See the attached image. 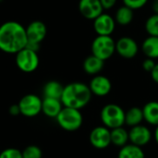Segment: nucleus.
<instances>
[{"instance_id": "1", "label": "nucleus", "mask_w": 158, "mask_h": 158, "mask_svg": "<svg viewBox=\"0 0 158 158\" xmlns=\"http://www.w3.org/2000/svg\"><path fill=\"white\" fill-rule=\"evenodd\" d=\"M27 44L26 29L17 21H6L0 26V50L17 54Z\"/></svg>"}, {"instance_id": "19", "label": "nucleus", "mask_w": 158, "mask_h": 158, "mask_svg": "<svg viewBox=\"0 0 158 158\" xmlns=\"http://www.w3.org/2000/svg\"><path fill=\"white\" fill-rule=\"evenodd\" d=\"M143 109L138 106H132L129 110L125 111V125L131 128L140 125L143 121Z\"/></svg>"}, {"instance_id": "17", "label": "nucleus", "mask_w": 158, "mask_h": 158, "mask_svg": "<svg viewBox=\"0 0 158 158\" xmlns=\"http://www.w3.org/2000/svg\"><path fill=\"white\" fill-rule=\"evenodd\" d=\"M105 61L98 58L97 56L91 55L87 56L83 61V69L89 75H98L104 69Z\"/></svg>"}, {"instance_id": "6", "label": "nucleus", "mask_w": 158, "mask_h": 158, "mask_svg": "<svg viewBox=\"0 0 158 158\" xmlns=\"http://www.w3.org/2000/svg\"><path fill=\"white\" fill-rule=\"evenodd\" d=\"M16 65L23 72H33L39 66V56L37 52L24 47L16 54Z\"/></svg>"}, {"instance_id": "16", "label": "nucleus", "mask_w": 158, "mask_h": 158, "mask_svg": "<svg viewBox=\"0 0 158 158\" xmlns=\"http://www.w3.org/2000/svg\"><path fill=\"white\" fill-rule=\"evenodd\" d=\"M143 109L144 121L151 126H158V102L150 101L146 103Z\"/></svg>"}, {"instance_id": "29", "label": "nucleus", "mask_w": 158, "mask_h": 158, "mask_svg": "<svg viewBox=\"0 0 158 158\" xmlns=\"http://www.w3.org/2000/svg\"><path fill=\"white\" fill-rule=\"evenodd\" d=\"M117 1L118 0H100V3L104 10H108L115 6V5L117 4Z\"/></svg>"}, {"instance_id": "3", "label": "nucleus", "mask_w": 158, "mask_h": 158, "mask_svg": "<svg viewBox=\"0 0 158 158\" xmlns=\"http://www.w3.org/2000/svg\"><path fill=\"white\" fill-rule=\"evenodd\" d=\"M100 119L104 126L109 130L125 125V111L117 104H107L100 112Z\"/></svg>"}, {"instance_id": "27", "label": "nucleus", "mask_w": 158, "mask_h": 158, "mask_svg": "<svg viewBox=\"0 0 158 158\" xmlns=\"http://www.w3.org/2000/svg\"><path fill=\"white\" fill-rule=\"evenodd\" d=\"M147 2L148 0H123V4L132 10L143 8L147 4Z\"/></svg>"}, {"instance_id": "31", "label": "nucleus", "mask_w": 158, "mask_h": 158, "mask_svg": "<svg viewBox=\"0 0 158 158\" xmlns=\"http://www.w3.org/2000/svg\"><path fill=\"white\" fill-rule=\"evenodd\" d=\"M150 74H151L152 80H153L156 84H158V63L156 64L155 68H154L153 70L150 72Z\"/></svg>"}, {"instance_id": "33", "label": "nucleus", "mask_w": 158, "mask_h": 158, "mask_svg": "<svg viewBox=\"0 0 158 158\" xmlns=\"http://www.w3.org/2000/svg\"><path fill=\"white\" fill-rule=\"evenodd\" d=\"M154 138H155V141H156V144L158 145V126L156 127V130H155V132H154Z\"/></svg>"}, {"instance_id": "4", "label": "nucleus", "mask_w": 158, "mask_h": 158, "mask_svg": "<svg viewBox=\"0 0 158 158\" xmlns=\"http://www.w3.org/2000/svg\"><path fill=\"white\" fill-rule=\"evenodd\" d=\"M58 126L66 131H76L83 123V117L79 109L64 106L56 118Z\"/></svg>"}, {"instance_id": "10", "label": "nucleus", "mask_w": 158, "mask_h": 158, "mask_svg": "<svg viewBox=\"0 0 158 158\" xmlns=\"http://www.w3.org/2000/svg\"><path fill=\"white\" fill-rule=\"evenodd\" d=\"M153 137L151 130L143 124L131 127L129 131L130 143L139 147H144L151 142Z\"/></svg>"}, {"instance_id": "2", "label": "nucleus", "mask_w": 158, "mask_h": 158, "mask_svg": "<svg viewBox=\"0 0 158 158\" xmlns=\"http://www.w3.org/2000/svg\"><path fill=\"white\" fill-rule=\"evenodd\" d=\"M92 95L87 84L76 81L64 86L60 100L64 106L81 110L90 103Z\"/></svg>"}, {"instance_id": "7", "label": "nucleus", "mask_w": 158, "mask_h": 158, "mask_svg": "<svg viewBox=\"0 0 158 158\" xmlns=\"http://www.w3.org/2000/svg\"><path fill=\"white\" fill-rule=\"evenodd\" d=\"M18 105L20 115L26 118H34L42 112V99L33 94L24 95Z\"/></svg>"}, {"instance_id": "5", "label": "nucleus", "mask_w": 158, "mask_h": 158, "mask_svg": "<svg viewBox=\"0 0 158 158\" xmlns=\"http://www.w3.org/2000/svg\"><path fill=\"white\" fill-rule=\"evenodd\" d=\"M91 49L92 55L106 61L116 53V42L111 36L97 35L92 43Z\"/></svg>"}, {"instance_id": "12", "label": "nucleus", "mask_w": 158, "mask_h": 158, "mask_svg": "<svg viewBox=\"0 0 158 158\" xmlns=\"http://www.w3.org/2000/svg\"><path fill=\"white\" fill-rule=\"evenodd\" d=\"M89 88L92 94L98 97H104L110 94L112 90L111 81L104 75H95L89 83Z\"/></svg>"}, {"instance_id": "9", "label": "nucleus", "mask_w": 158, "mask_h": 158, "mask_svg": "<svg viewBox=\"0 0 158 158\" xmlns=\"http://www.w3.org/2000/svg\"><path fill=\"white\" fill-rule=\"evenodd\" d=\"M116 53L122 58L131 59L138 55L139 45L133 38L123 36L116 42Z\"/></svg>"}, {"instance_id": "21", "label": "nucleus", "mask_w": 158, "mask_h": 158, "mask_svg": "<svg viewBox=\"0 0 158 158\" xmlns=\"http://www.w3.org/2000/svg\"><path fill=\"white\" fill-rule=\"evenodd\" d=\"M133 11L134 10H132L131 8L128 7L125 5L119 6L117 9L115 17H114L116 23L120 25V26L130 25L133 20V17H134Z\"/></svg>"}, {"instance_id": "23", "label": "nucleus", "mask_w": 158, "mask_h": 158, "mask_svg": "<svg viewBox=\"0 0 158 158\" xmlns=\"http://www.w3.org/2000/svg\"><path fill=\"white\" fill-rule=\"evenodd\" d=\"M118 158H145V154L142 147L128 143L119 148Z\"/></svg>"}, {"instance_id": "22", "label": "nucleus", "mask_w": 158, "mask_h": 158, "mask_svg": "<svg viewBox=\"0 0 158 158\" xmlns=\"http://www.w3.org/2000/svg\"><path fill=\"white\" fill-rule=\"evenodd\" d=\"M63 90H64V86L60 82L56 81H50L46 82L44 86L43 89L44 97L60 99L63 94Z\"/></svg>"}, {"instance_id": "18", "label": "nucleus", "mask_w": 158, "mask_h": 158, "mask_svg": "<svg viewBox=\"0 0 158 158\" xmlns=\"http://www.w3.org/2000/svg\"><path fill=\"white\" fill-rule=\"evenodd\" d=\"M142 51L143 55L152 59L158 58V37L157 36H148L145 38L142 44Z\"/></svg>"}, {"instance_id": "8", "label": "nucleus", "mask_w": 158, "mask_h": 158, "mask_svg": "<svg viewBox=\"0 0 158 158\" xmlns=\"http://www.w3.org/2000/svg\"><path fill=\"white\" fill-rule=\"evenodd\" d=\"M89 141L93 147L98 150L106 149L111 145L110 130L106 126H97L94 128L89 135Z\"/></svg>"}, {"instance_id": "28", "label": "nucleus", "mask_w": 158, "mask_h": 158, "mask_svg": "<svg viewBox=\"0 0 158 158\" xmlns=\"http://www.w3.org/2000/svg\"><path fill=\"white\" fill-rule=\"evenodd\" d=\"M156 64V63L155 62V59L146 57V58L143 61L142 67H143V69L146 72H149V73H150V72L153 70V69L155 68Z\"/></svg>"}, {"instance_id": "25", "label": "nucleus", "mask_w": 158, "mask_h": 158, "mask_svg": "<svg viewBox=\"0 0 158 158\" xmlns=\"http://www.w3.org/2000/svg\"><path fill=\"white\" fill-rule=\"evenodd\" d=\"M22 158H42L43 152L37 145H29L21 152Z\"/></svg>"}, {"instance_id": "32", "label": "nucleus", "mask_w": 158, "mask_h": 158, "mask_svg": "<svg viewBox=\"0 0 158 158\" xmlns=\"http://www.w3.org/2000/svg\"><path fill=\"white\" fill-rule=\"evenodd\" d=\"M152 10H153L154 14H158V0H153Z\"/></svg>"}, {"instance_id": "26", "label": "nucleus", "mask_w": 158, "mask_h": 158, "mask_svg": "<svg viewBox=\"0 0 158 158\" xmlns=\"http://www.w3.org/2000/svg\"><path fill=\"white\" fill-rule=\"evenodd\" d=\"M0 158H22V154L20 150L10 147L0 153Z\"/></svg>"}, {"instance_id": "11", "label": "nucleus", "mask_w": 158, "mask_h": 158, "mask_svg": "<svg viewBox=\"0 0 158 158\" xmlns=\"http://www.w3.org/2000/svg\"><path fill=\"white\" fill-rule=\"evenodd\" d=\"M116 24L115 19L111 15L104 12L94 19V29L97 35L111 36L115 31Z\"/></svg>"}, {"instance_id": "14", "label": "nucleus", "mask_w": 158, "mask_h": 158, "mask_svg": "<svg viewBox=\"0 0 158 158\" xmlns=\"http://www.w3.org/2000/svg\"><path fill=\"white\" fill-rule=\"evenodd\" d=\"M79 10L87 19H94L104 11L100 0H80Z\"/></svg>"}, {"instance_id": "13", "label": "nucleus", "mask_w": 158, "mask_h": 158, "mask_svg": "<svg viewBox=\"0 0 158 158\" xmlns=\"http://www.w3.org/2000/svg\"><path fill=\"white\" fill-rule=\"evenodd\" d=\"M26 29L27 43L40 44L46 36V26L41 20H34L31 22Z\"/></svg>"}, {"instance_id": "24", "label": "nucleus", "mask_w": 158, "mask_h": 158, "mask_svg": "<svg viewBox=\"0 0 158 158\" xmlns=\"http://www.w3.org/2000/svg\"><path fill=\"white\" fill-rule=\"evenodd\" d=\"M145 31L150 36L158 37V14L151 15L145 21Z\"/></svg>"}, {"instance_id": "30", "label": "nucleus", "mask_w": 158, "mask_h": 158, "mask_svg": "<svg viewBox=\"0 0 158 158\" xmlns=\"http://www.w3.org/2000/svg\"><path fill=\"white\" fill-rule=\"evenodd\" d=\"M9 114L11 116H18V115H20V110H19V105H12L10 107H9V110H8Z\"/></svg>"}, {"instance_id": "20", "label": "nucleus", "mask_w": 158, "mask_h": 158, "mask_svg": "<svg viewBox=\"0 0 158 158\" xmlns=\"http://www.w3.org/2000/svg\"><path fill=\"white\" fill-rule=\"evenodd\" d=\"M111 135V144L121 148L124 145L129 143V131H127L124 127L115 128L110 130Z\"/></svg>"}, {"instance_id": "15", "label": "nucleus", "mask_w": 158, "mask_h": 158, "mask_svg": "<svg viewBox=\"0 0 158 158\" xmlns=\"http://www.w3.org/2000/svg\"><path fill=\"white\" fill-rule=\"evenodd\" d=\"M64 107L60 99L44 97L42 100V112L50 118H56Z\"/></svg>"}]
</instances>
